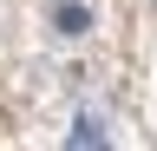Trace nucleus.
Segmentation results:
<instances>
[{"label":"nucleus","mask_w":157,"mask_h":151,"mask_svg":"<svg viewBox=\"0 0 157 151\" xmlns=\"http://www.w3.org/2000/svg\"><path fill=\"white\" fill-rule=\"evenodd\" d=\"M52 26L66 33V40H78V33L92 26V13H85V7H59V13H52Z\"/></svg>","instance_id":"nucleus-2"},{"label":"nucleus","mask_w":157,"mask_h":151,"mask_svg":"<svg viewBox=\"0 0 157 151\" xmlns=\"http://www.w3.org/2000/svg\"><path fill=\"white\" fill-rule=\"evenodd\" d=\"M66 151H105V131H98L92 118H78V125H72V138H66Z\"/></svg>","instance_id":"nucleus-1"}]
</instances>
